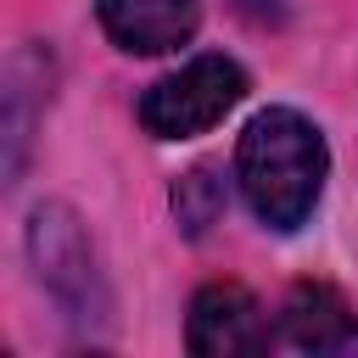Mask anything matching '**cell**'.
Listing matches in <instances>:
<instances>
[{"label":"cell","instance_id":"obj_4","mask_svg":"<svg viewBox=\"0 0 358 358\" xmlns=\"http://www.w3.org/2000/svg\"><path fill=\"white\" fill-rule=\"evenodd\" d=\"M274 341V330L263 324V308L246 285L235 280H213L190 296V319H185V347L196 358H235V352H263Z\"/></svg>","mask_w":358,"mask_h":358},{"label":"cell","instance_id":"obj_1","mask_svg":"<svg viewBox=\"0 0 358 358\" xmlns=\"http://www.w3.org/2000/svg\"><path fill=\"white\" fill-rule=\"evenodd\" d=\"M324 173H330L324 134H319L302 112L268 106V112H257V117L241 129L235 179H241L246 207H252L268 229H280V235L302 229L308 213L319 207Z\"/></svg>","mask_w":358,"mask_h":358},{"label":"cell","instance_id":"obj_3","mask_svg":"<svg viewBox=\"0 0 358 358\" xmlns=\"http://www.w3.org/2000/svg\"><path fill=\"white\" fill-rule=\"evenodd\" d=\"M28 252H34L39 285H45V291H50L62 308L84 313L90 302H101L95 252H90V241H84L78 218H73L62 201H45V207H34V218H28Z\"/></svg>","mask_w":358,"mask_h":358},{"label":"cell","instance_id":"obj_2","mask_svg":"<svg viewBox=\"0 0 358 358\" xmlns=\"http://www.w3.org/2000/svg\"><path fill=\"white\" fill-rule=\"evenodd\" d=\"M246 95V73L241 62L207 50V56H190L185 67L162 73L145 95H140V129L151 140H190V134H207L213 123H224Z\"/></svg>","mask_w":358,"mask_h":358},{"label":"cell","instance_id":"obj_6","mask_svg":"<svg viewBox=\"0 0 358 358\" xmlns=\"http://www.w3.org/2000/svg\"><path fill=\"white\" fill-rule=\"evenodd\" d=\"M274 347L291 352H358V319L330 285H296L280 308Z\"/></svg>","mask_w":358,"mask_h":358},{"label":"cell","instance_id":"obj_7","mask_svg":"<svg viewBox=\"0 0 358 358\" xmlns=\"http://www.w3.org/2000/svg\"><path fill=\"white\" fill-rule=\"evenodd\" d=\"M218 207H224V190H218V179H213L207 168H190V173L173 185V213H179V224H185L190 235H201V229L218 218Z\"/></svg>","mask_w":358,"mask_h":358},{"label":"cell","instance_id":"obj_5","mask_svg":"<svg viewBox=\"0 0 358 358\" xmlns=\"http://www.w3.org/2000/svg\"><path fill=\"white\" fill-rule=\"evenodd\" d=\"M106 39L129 56H162L196 39L201 6L196 0H95Z\"/></svg>","mask_w":358,"mask_h":358}]
</instances>
